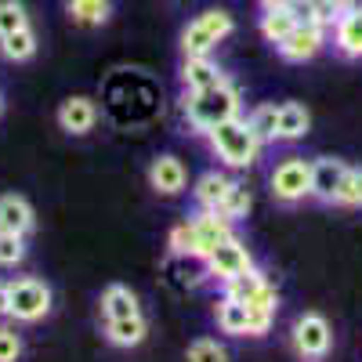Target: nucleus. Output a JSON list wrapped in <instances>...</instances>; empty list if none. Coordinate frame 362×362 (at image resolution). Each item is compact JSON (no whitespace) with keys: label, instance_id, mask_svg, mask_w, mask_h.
Returning <instances> with one entry per match:
<instances>
[{"label":"nucleus","instance_id":"1","mask_svg":"<svg viewBox=\"0 0 362 362\" xmlns=\"http://www.w3.org/2000/svg\"><path fill=\"white\" fill-rule=\"evenodd\" d=\"M181 112H185L189 131L206 138V131H214L218 124L243 112V95H239L232 80H221L218 87H206V90H185Z\"/></svg>","mask_w":362,"mask_h":362},{"label":"nucleus","instance_id":"2","mask_svg":"<svg viewBox=\"0 0 362 362\" xmlns=\"http://www.w3.org/2000/svg\"><path fill=\"white\" fill-rule=\"evenodd\" d=\"M206 145H210V153L232 170L254 167L261 160V148H264L254 138V131H250V124L243 116H232V119H225V124H218L214 131H206Z\"/></svg>","mask_w":362,"mask_h":362},{"label":"nucleus","instance_id":"3","mask_svg":"<svg viewBox=\"0 0 362 362\" xmlns=\"http://www.w3.org/2000/svg\"><path fill=\"white\" fill-rule=\"evenodd\" d=\"M232 33H235V18L221 8H210L181 29V58H203Z\"/></svg>","mask_w":362,"mask_h":362},{"label":"nucleus","instance_id":"4","mask_svg":"<svg viewBox=\"0 0 362 362\" xmlns=\"http://www.w3.org/2000/svg\"><path fill=\"white\" fill-rule=\"evenodd\" d=\"M51 305H54V293L44 279H37V276L8 279V319L33 326L51 315Z\"/></svg>","mask_w":362,"mask_h":362},{"label":"nucleus","instance_id":"5","mask_svg":"<svg viewBox=\"0 0 362 362\" xmlns=\"http://www.w3.org/2000/svg\"><path fill=\"white\" fill-rule=\"evenodd\" d=\"M290 348L300 362H322L334 351V326L322 312H300L290 326Z\"/></svg>","mask_w":362,"mask_h":362},{"label":"nucleus","instance_id":"6","mask_svg":"<svg viewBox=\"0 0 362 362\" xmlns=\"http://www.w3.org/2000/svg\"><path fill=\"white\" fill-rule=\"evenodd\" d=\"M268 192L279 206H297L312 196V160L305 156H283L268 177Z\"/></svg>","mask_w":362,"mask_h":362},{"label":"nucleus","instance_id":"7","mask_svg":"<svg viewBox=\"0 0 362 362\" xmlns=\"http://www.w3.org/2000/svg\"><path fill=\"white\" fill-rule=\"evenodd\" d=\"M203 264H206L210 279L228 283V279H235V276H243V272L254 268V254H250V247L243 243V239L232 235V239H225V243H218L214 250H210Z\"/></svg>","mask_w":362,"mask_h":362},{"label":"nucleus","instance_id":"8","mask_svg":"<svg viewBox=\"0 0 362 362\" xmlns=\"http://www.w3.org/2000/svg\"><path fill=\"white\" fill-rule=\"evenodd\" d=\"M326 33H329L326 25L297 22V25H293V33H290L283 44H276V51H279V58H283V62L305 66V62H312V58H315V54L326 47Z\"/></svg>","mask_w":362,"mask_h":362},{"label":"nucleus","instance_id":"9","mask_svg":"<svg viewBox=\"0 0 362 362\" xmlns=\"http://www.w3.org/2000/svg\"><path fill=\"white\" fill-rule=\"evenodd\" d=\"M348 170H351V163H344V160H337V156H319V160H312V196H308V199H315V203H322V206H334V196L341 192Z\"/></svg>","mask_w":362,"mask_h":362},{"label":"nucleus","instance_id":"10","mask_svg":"<svg viewBox=\"0 0 362 362\" xmlns=\"http://www.w3.org/2000/svg\"><path fill=\"white\" fill-rule=\"evenodd\" d=\"M189 185V167L181 163L174 153H160L148 163V189L156 196H181Z\"/></svg>","mask_w":362,"mask_h":362},{"label":"nucleus","instance_id":"11","mask_svg":"<svg viewBox=\"0 0 362 362\" xmlns=\"http://www.w3.org/2000/svg\"><path fill=\"white\" fill-rule=\"evenodd\" d=\"M54 119H58V127H62L69 138H83L98 124V105L90 98H83V95H73V98H66L62 105H58Z\"/></svg>","mask_w":362,"mask_h":362},{"label":"nucleus","instance_id":"12","mask_svg":"<svg viewBox=\"0 0 362 362\" xmlns=\"http://www.w3.org/2000/svg\"><path fill=\"white\" fill-rule=\"evenodd\" d=\"M189 225H192V232H196V239H199L203 254H210L218 243H225V239L235 235V221H228L221 210H199Z\"/></svg>","mask_w":362,"mask_h":362},{"label":"nucleus","instance_id":"13","mask_svg":"<svg viewBox=\"0 0 362 362\" xmlns=\"http://www.w3.org/2000/svg\"><path fill=\"white\" fill-rule=\"evenodd\" d=\"M0 228L4 232H15V235H29L37 228V210L25 196H0Z\"/></svg>","mask_w":362,"mask_h":362},{"label":"nucleus","instance_id":"14","mask_svg":"<svg viewBox=\"0 0 362 362\" xmlns=\"http://www.w3.org/2000/svg\"><path fill=\"white\" fill-rule=\"evenodd\" d=\"M177 76H181V87H185V90H206V87H218L221 80H228L225 69H221L210 54H203V58H185Z\"/></svg>","mask_w":362,"mask_h":362},{"label":"nucleus","instance_id":"15","mask_svg":"<svg viewBox=\"0 0 362 362\" xmlns=\"http://www.w3.org/2000/svg\"><path fill=\"white\" fill-rule=\"evenodd\" d=\"M145 337H148V319L141 312L127 319H105V341L112 348H138Z\"/></svg>","mask_w":362,"mask_h":362},{"label":"nucleus","instance_id":"16","mask_svg":"<svg viewBox=\"0 0 362 362\" xmlns=\"http://www.w3.org/2000/svg\"><path fill=\"white\" fill-rule=\"evenodd\" d=\"M37 47H40V37H37L33 25H22V29H15V33L0 37V58H4V62H15V66L33 62Z\"/></svg>","mask_w":362,"mask_h":362},{"label":"nucleus","instance_id":"17","mask_svg":"<svg viewBox=\"0 0 362 362\" xmlns=\"http://www.w3.org/2000/svg\"><path fill=\"white\" fill-rule=\"evenodd\" d=\"M228 189H232V177H228V174H221V170H206V174L196 177L192 199H196L199 210H218Z\"/></svg>","mask_w":362,"mask_h":362},{"label":"nucleus","instance_id":"18","mask_svg":"<svg viewBox=\"0 0 362 362\" xmlns=\"http://www.w3.org/2000/svg\"><path fill=\"white\" fill-rule=\"evenodd\" d=\"M66 15L80 29H102L112 18V0H66Z\"/></svg>","mask_w":362,"mask_h":362},{"label":"nucleus","instance_id":"19","mask_svg":"<svg viewBox=\"0 0 362 362\" xmlns=\"http://www.w3.org/2000/svg\"><path fill=\"white\" fill-rule=\"evenodd\" d=\"M312 131V112L305 102H283L279 105V141H300Z\"/></svg>","mask_w":362,"mask_h":362},{"label":"nucleus","instance_id":"20","mask_svg":"<svg viewBox=\"0 0 362 362\" xmlns=\"http://www.w3.org/2000/svg\"><path fill=\"white\" fill-rule=\"evenodd\" d=\"M141 312V300L131 286L124 283H112L102 290V315L105 319H127V315H138Z\"/></svg>","mask_w":362,"mask_h":362},{"label":"nucleus","instance_id":"21","mask_svg":"<svg viewBox=\"0 0 362 362\" xmlns=\"http://www.w3.org/2000/svg\"><path fill=\"white\" fill-rule=\"evenodd\" d=\"M334 47L341 58L355 62L362 58V15H341L334 25Z\"/></svg>","mask_w":362,"mask_h":362},{"label":"nucleus","instance_id":"22","mask_svg":"<svg viewBox=\"0 0 362 362\" xmlns=\"http://www.w3.org/2000/svg\"><path fill=\"white\" fill-rule=\"evenodd\" d=\"M290 11L297 15V22H312V25L334 29L337 18H341V0H293Z\"/></svg>","mask_w":362,"mask_h":362},{"label":"nucleus","instance_id":"23","mask_svg":"<svg viewBox=\"0 0 362 362\" xmlns=\"http://www.w3.org/2000/svg\"><path fill=\"white\" fill-rule=\"evenodd\" d=\"M214 319H218V329L228 337H247V319H250V308L235 297H221L218 308H214Z\"/></svg>","mask_w":362,"mask_h":362},{"label":"nucleus","instance_id":"24","mask_svg":"<svg viewBox=\"0 0 362 362\" xmlns=\"http://www.w3.org/2000/svg\"><path fill=\"white\" fill-rule=\"evenodd\" d=\"M247 124H250V131H254V138L261 141V145H276L279 141V105L276 102H264V105H254L250 109V116H247Z\"/></svg>","mask_w":362,"mask_h":362},{"label":"nucleus","instance_id":"25","mask_svg":"<svg viewBox=\"0 0 362 362\" xmlns=\"http://www.w3.org/2000/svg\"><path fill=\"white\" fill-rule=\"evenodd\" d=\"M293 25H297V15L290 8H272V11L261 15V37L268 44H283L293 33Z\"/></svg>","mask_w":362,"mask_h":362},{"label":"nucleus","instance_id":"26","mask_svg":"<svg viewBox=\"0 0 362 362\" xmlns=\"http://www.w3.org/2000/svg\"><path fill=\"white\" fill-rule=\"evenodd\" d=\"M264 286H268V276L254 264L250 272H243V276H235V279L225 283V297H235V300H243V305H250Z\"/></svg>","mask_w":362,"mask_h":362},{"label":"nucleus","instance_id":"27","mask_svg":"<svg viewBox=\"0 0 362 362\" xmlns=\"http://www.w3.org/2000/svg\"><path fill=\"white\" fill-rule=\"evenodd\" d=\"M250 206H254V196H250V189L243 185V181H232V189L225 192V199H221V214L228 218V221H243L247 214H250Z\"/></svg>","mask_w":362,"mask_h":362},{"label":"nucleus","instance_id":"28","mask_svg":"<svg viewBox=\"0 0 362 362\" xmlns=\"http://www.w3.org/2000/svg\"><path fill=\"white\" fill-rule=\"evenodd\" d=\"M334 206H341V210H362V167H351L348 170L341 192L334 196Z\"/></svg>","mask_w":362,"mask_h":362},{"label":"nucleus","instance_id":"29","mask_svg":"<svg viewBox=\"0 0 362 362\" xmlns=\"http://www.w3.org/2000/svg\"><path fill=\"white\" fill-rule=\"evenodd\" d=\"M25 254H29L25 235H15V232H4V228H0V268H15V264H22Z\"/></svg>","mask_w":362,"mask_h":362},{"label":"nucleus","instance_id":"30","mask_svg":"<svg viewBox=\"0 0 362 362\" xmlns=\"http://www.w3.org/2000/svg\"><path fill=\"white\" fill-rule=\"evenodd\" d=\"M185 362H228V351L214 337H196L185 351Z\"/></svg>","mask_w":362,"mask_h":362},{"label":"nucleus","instance_id":"31","mask_svg":"<svg viewBox=\"0 0 362 362\" xmlns=\"http://www.w3.org/2000/svg\"><path fill=\"white\" fill-rule=\"evenodd\" d=\"M22 25H29L25 8L18 4V0H0V37L15 33V29H22Z\"/></svg>","mask_w":362,"mask_h":362},{"label":"nucleus","instance_id":"32","mask_svg":"<svg viewBox=\"0 0 362 362\" xmlns=\"http://www.w3.org/2000/svg\"><path fill=\"white\" fill-rule=\"evenodd\" d=\"M22 351H25L22 334H18L15 326L0 322V362H22Z\"/></svg>","mask_w":362,"mask_h":362},{"label":"nucleus","instance_id":"33","mask_svg":"<svg viewBox=\"0 0 362 362\" xmlns=\"http://www.w3.org/2000/svg\"><path fill=\"white\" fill-rule=\"evenodd\" d=\"M250 308V305H247ZM272 322H276V312L272 308H250V319H247V337H268Z\"/></svg>","mask_w":362,"mask_h":362},{"label":"nucleus","instance_id":"34","mask_svg":"<svg viewBox=\"0 0 362 362\" xmlns=\"http://www.w3.org/2000/svg\"><path fill=\"white\" fill-rule=\"evenodd\" d=\"M341 15H362V0H341Z\"/></svg>","mask_w":362,"mask_h":362},{"label":"nucleus","instance_id":"35","mask_svg":"<svg viewBox=\"0 0 362 362\" xmlns=\"http://www.w3.org/2000/svg\"><path fill=\"white\" fill-rule=\"evenodd\" d=\"M0 319H8V279H0Z\"/></svg>","mask_w":362,"mask_h":362},{"label":"nucleus","instance_id":"36","mask_svg":"<svg viewBox=\"0 0 362 362\" xmlns=\"http://www.w3.org/2000/svg\"><path fill=\"white\" fill-rule=\"evenodd\" d=\"M290 4H293V0H261L264 11H272V8H290Z\"/></svg>","mask_w":362,"mask_h":362},{"label":"nucleus","instance_id":"37","mask_svg":"<svg viewBox=\"0 0 362 362\" xmlns=\"http://www.w3.org/2000/svg\"><path fill=\"white\" fill-rule=\"evenodd\" d=\"M0 116H4V95H0Z\"/></svg>","mask_w":362,"mask_h":362}]
</instances>
